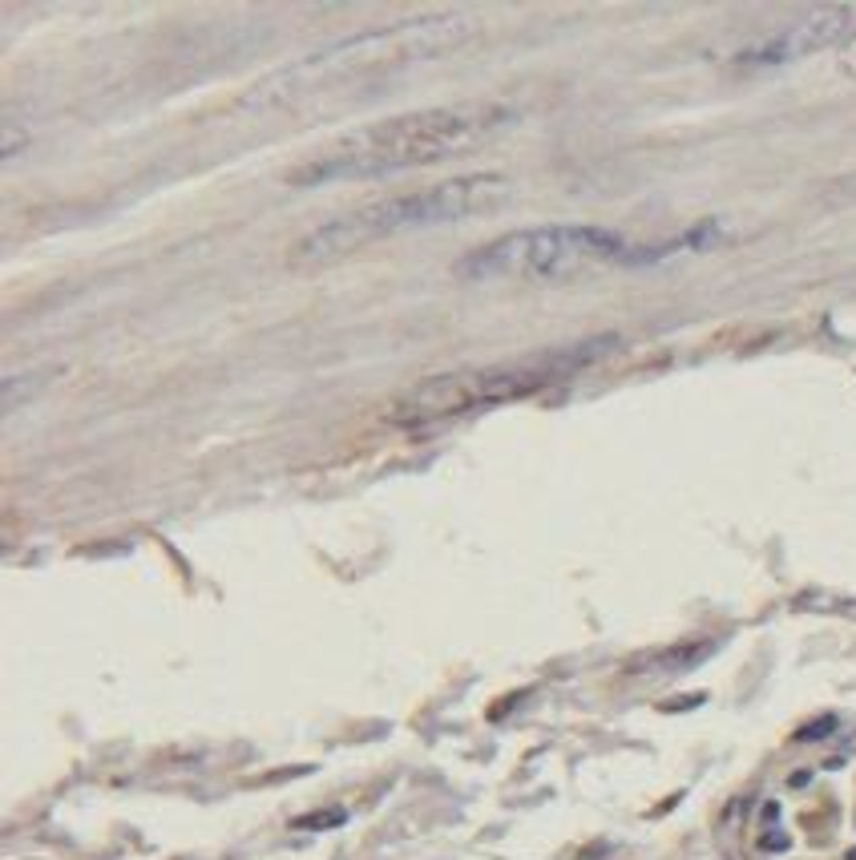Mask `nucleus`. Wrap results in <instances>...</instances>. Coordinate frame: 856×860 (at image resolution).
Segmentation results:
<instances>
[{"mask_svg": "<svg viewBox=\"0 0 856 860\" xmlns=\"http://www.w3.org/2000/svg\"><path fill=\"white\" fill-rule=\"evenodd\" d=\"M509 118H513L509 105H501V101H453V105H428V110L380 118V122L340 134L324 150L303 158L287 174V182L291 186L368 182V178L396 174V170L433 166V162H445V158H457V154L481 146Z\"/></svg>", "mask_w": 856, "mask_h": 860, "instance_id": "1", "label": "nucleus"}, {"mask_svg": "<svg viewBox=\"0 0 856 860\" xmlns=\"http://www.w3.org/2000/svg\"><path fill=\"white\" fill-rule=\"evenodd\" d=\"M461 33L465 25L457 17H441V21H416V25L376 29V33L340 41L259 81L247 93V105H259V110H299L307 101L336 97L340 89H356V85L364 89L396 69H408L424 57L441 53Z\"/></svg>", "mask_w": 856, "mask_h": 860, "instance_id": "2", "label": "nucleus"}, {"mask_svg": "<svg viewBox=\"0 0 856 860\" xmlns=\"http://www.w3.org/2000/svg\"><path fill=\"white\" fill-rule=\"evenodd\" d=\"M711 239H719L715 227H699L683 239L671 243H634L618 231L606 227H529V231H513L501 235L485 247H477L473 255L461 259V275L465 279H566L578 271H594V267H642V263H659L675 251H695L707 247Z\"/></svg>", "mask_w": 856, "mask_h": 860, "instance_id": "3", "label": "nucleus"}, {"mask_svg": "<svg viewBox=\"0 0 856 860\" xmlns=\"http://www.w3.org/2000/svg\"><path fill=\"white\" fill-rule=\"evenodd\" d=\"M509 194V182L497 174H465V178H449L437 182L428 190H412V194H388L376 202H364L340 219L315 227L303 243H299V259L303 263H328V259H344L356 247L392 239V235H408L420 227H441V223H457L469 219V214L493 210L501 206Z\"/></svg>", "mask_w": 856, "mask_h": 860, "instance_id": "4", "label": "nucleus"}, {"mask_svg": "<svg viewBox=\"0 0 856 860\" xmlns=\"http://www.w3.org/2000/svg\"><path fill=\"white\" fill-rule=\"evenodd\" d=\"M590 360L586 352H546V356H529V360H513V364H493V368H461V372H445V376H428L420 384H412L396 404H392V424H441L477 408H493L505 404L521 392L542 388L566 372H574L578 364Z\"/></svg>", "mask_w": 856, "mask_h": 860, "instance_id": "5", "label": "nucleus"}, {"mask_svg": "<svg viewBox=\"0 0 856 860\" xmlns=\"http://www.w3.org/2000/svg\"><path fill=\"white\" fill-rule=\"evenodd\" d=\"M848 25H852V9H844V5L816 9V13H808L804 21L784 25V29L772 33L768 41H760V45H752V49H743L739 61H747V65H784V61H796V57H804V53H816V49L840 41V37L848 33Z\"/></svg>", "mask_w": 856, "mask_h": 860, "instance_id": "6", "label": "nucleus"}]
</instances>
